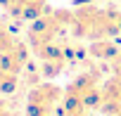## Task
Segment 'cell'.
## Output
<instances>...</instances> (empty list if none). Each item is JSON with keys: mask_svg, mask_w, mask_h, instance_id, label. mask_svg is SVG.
Instances as JSON below:
<instances>
[{"mask_svg": "<svg viewBox=\"0 0 121 116\" xmlns=\"http://www.w3.org/2000/svg\"><path fill=\"white\" fill-rule=\"evenodd\" d=\"M93 52H97V57H114V47L112 43H100L93 47Z\"/></svg>", "mask_w": 121, "mask_h": 116, "instance_id": "obj_2", "label": "cell"}, {"mask_svg": "<svg viewBox=\"0 0 121 116\" xmlns=\"http://www.w3.org/2000/svg\"><path fill=\"white\" fill-rule=\"evenodd\" d=\"M0 116H10V114H7V109H5V104H3V102H0Z\"/></svg>", "mask_w": 121, "mask_h": 116, "instance_id": "obj_3", "label": "cell"}, {"mask_svg": "<svg viewBox=\"0 0 121 116\" xmlns=\"http://www.w3.org/2000/svg\"><path fill=\"white\" fill-rule=\"evenodd\" d=\"M57 99H59V90L55 85H43L33 90L29 99V116H48Z\"/></svg>", "mask_w": 121, "mask_h": 116, "instance_id": "obj_1", "label": "cell"}]
</instances>
